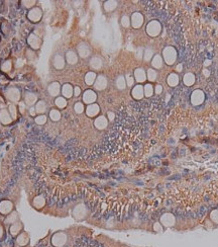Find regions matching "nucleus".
I'll return each instance as SVG.
<instances>
[{
  "mask_svg": "<svg viewBox=\"0 0 218 247\" xmlns=\"http://www.w3.org/2000/svg\"><path fill=\"white\" fill-rule=\"evenodd\" d=\"M121 22H122V26H129V18L127 16H123L121 19Z\"/></svg>",
  "mask_w": 218,
  "mask_h": 247,
  "instance_id": "nucleus-43",
  "label": "nucleus"
},
{
  "mask_svg": "<svg viewBox=\"0 0 218 247\" xmlns=\"http://www.w3.org/2000/svg\"><path fill=\"white\" fill-rule=\"evenodd\" d=\"M54 66L56 69H63L65 67V59L61 55H56L54 58Z\"/></svg>",
  "mask_w": 218,
  "mask_h": 247,
  "instance_id": "nucleus-9",
  "label": "nucleus"
},
{
  "mask_svg": "<svg viewBox=\"0 0 218 247\" xmlns=\"http://www.w3.org/2000/svg\"><path fill=\"white\" fill-rule=\"evenodd\" d=\"M132 95H133V97L136 98V99L142 98V96H144V88H142L140 85L135 86L132 90Z\"/></svg>",
  "mask_w": 218,
  "mask_h": 247,
  "instance_id": "nucleus-21",
  "label": "nucleus"
},
{
  "mask_svg": "<svg viewBox=\"0 0 218 247\" xmlns=\"http://www.w3.org/2000/svg\"><path fill=\"white\" fill-rule=\"evenodd\" d=\"M35 109L36 114H38V115H44L45 111H47V104H45V102L44 100H38V101L35 104Z\"/></svg>",
  "mask_w": 218,
  "mask_h": 247,
  "instance_id": "nucleus-14",
  "label": "nucleus"
},
{
  "mask_svg": "<svg viewBox=\"0 0 218 247\" xmlns=\"http://www.w3.org/2000/svg\"><path fill=\"white\" fill-rule=\"evenodd\" d=\"M22 4H23V6L26 8H33V5L35 4V0H30V1L24 0V1H22Z\"/></svg>",
  "mask_w": 218,
  "mask_h": 247,
  "instance_id": "nucleus-34",
  "label": "nucleus"
},
{
  "mask_svg": "<svg viewBox=\"0 0 218 247\" xmlns=\"http://www.w3.org/2000/svg\"><path fill=\"white\" fill-rule=\"evenodd\" d=\"M45 205V200L42 196H36V198H35V200H33V206H35L36 209H42Z\"/></svg>",
  "mask_w": 218,
  "mask_h": 247,
  "instance_id": "nucleus-23",
  "label": "nucleus"
},
{
  "mask_svg": "<svg viewBox=\"0 0 218 247\" xmlns=\"http://www.w3.org/2000/svg\"><path fill=\"white\" fill-rule=\"evenodd\" d=\"M142 21H144V17H142V14H139V13H134V14L132 15L131 22H132L133 27H135V29L139 27L142 24Z\"/></svg>",
  "mask_w": 218,
  "mask_h": 247,
  "instance_id": "nucleus-12",
  "label": "nucleus"
},
{
  "mask_svg": "<svg viewBox=\"0 0 218 247\" xmlns=\"http://www.w3.org/2000/svg\"><path fill=\"white\" fill-rule=\"evenodd\" d=\"M27 17L30 21L33 22H38L42 19V11L40 8L38 7H33L31 8L30 10L28 11V14H27Z\"/></svg>",
  "mask_w": 218,
  "mask_h": 247,
  "instance_id": "nucleus-2",
  "label": "nucleus"
},
{
  "mask_svg": "<svg viewBox=\"0 0 218 247\" xmlns=\"http://www.w3.org/2000/svg\"><path fill=\"white\" fill-rule=\"evenodd\" d=\"M61 92L63 94V97L65 98H70L74 93V90H73V87L70 84H65L63 85L62 89H61Z\"/></svg>",
  "mask_w": 218,
  "mask_h": 247,
  "instance_id": "nucleus-11",
  "label": "nucleus"
},
{
  "mask_svg": "<svg viewBox=\"0 0 218 247\" xmlns=\"http://www.w3.org/2000/svg\"><path fill=\"white\" fill-rule=\"evenodd\" d=\"M16 242L17 244L19 246H25L28 244L29 242V237L28 235L26 234V233H21V234L18 235L17 239H16Z\"/></svg>",
  "mask_w": 218,
  "mask_h": 247,
  "instance_id": "nucleus-16",
  "label": "nucleus"
},
{
  "mask_svg": "<svg viewBox=\"0 0 218 247\" xmlns=\"http://www.w3.org/2000/svg\"><path fill=\"white\" fill-rule=\"evenodd\" d=\"M78 53L82 57V58H86V57H88V56H89V54H90L89 47H88L87 45H85V44H81L78 47Z\"/></svg>",
  "mask_w": 218,
  "mask_h": 247,
  "instance_id": "nucleus-17",
  "label": "nucleus"
},
{
  "mask_svg": "<svg viewBox=\"0 0 218 247\" xmlns=\"http://www.w3.org/2000/svg\"><path fill=\"white\" fill-rule=\"evenodd\" d=\"M67 240H68V236L66 233L58 232V233H54L53 236H52L51 241L53 246L54 247H63L67 243Z\"/></svg>",
  "mask_w": 218,
  "mask_h": 247,
  "instance_id": "nucleus-1",
  "label": "nucleus"
},
{
  "mask_svg": "<svg viewBox=\"0 0 218 247\" xmlns=\"http://www.w3.org/2000/svg\"><path fill=\"white\" fill-rule=\"evenodd\" d=\"M86 214H87V209H86V207L83 205V203H80V205L76 206V208H75L74 211H73V216H74L76 219H78V220L83 219L84 217L86 216Z\"/></svg>",
  "mask_w": 218,
  "mask_h": 247,
  "instance_id": "nucleus-4",
  "label": "nucleus"
},
{
  "mask_svg": "<svg viewBox=\"0 0 218 247\" xmlns=\"http://www.w3.org/2000/svg\"><path fill=\"white\" fill-rule=\"evenodd\" d=\"M153 65L154 67H161V58L159 56H156L154 59V62H153Z\"/></svg>",
  "mask_w": 218,
  "mask_h": 247,
  "instance_id": "nucleus-41",
  "label": "nucleus"
},
{
  "mask_svg": "<svg viewBox=\"0 0 218 247\" xmlns=\"http://www.w3.org/2000/svg\"><path fill=\"white\" fill-rule=\"evenodd\" d=\"M35 121L38 125H45V124L47 123V116L44 115H40L35 119Z\"/></svg>",
  "mask_w": 218,
  "mask_h": 247,
  "instance_id": "nucleus-32",
  "label": "nucleus"
},
{
  "mask_svg": "<svg viewBox=\"0 0 218 247\" xmlns=\"http://www.w3.org/2000/svg\"><path fill=\"white\" fill-rule=\"evenodd\" d=\"M74 109H75V111H76V113H78V114H81L82 111H84V106L81 102H77V104H75Z\"/></svg>",
  "mask_w": 218,
  "mask_h": 247,
  "instance_id": "nucleus-36",
  "label": "nucleus"
},
{
  "mask_svg": "<svg viewBox=\"0 0 218 247\" xmlns=\"http://www.w3.org/2000/svg\"><path fill=\"white\" fill-rule=\"evenodd\" d=\"M159 24H156V22H151V24L147 26V33L149 34L151 36H156L158 35L159 33Z\"/></svg>",
  "mask_w": 218,
  "mask_h": 247,
  "instance_id": "nucleus-19",
  "label": "nucleus"
},
{
  "mask_svg": "<svg viewBox=\"0 0 218 247\" xmlns=\"http://www.w3.org/2000/svg\"><path fill=\"white\" fill-rule=\"evenodd\" d=\"M47 91H49V93L52 95V96H57V95H59V93L61 92L60 84H59L58 82H53V83H51L49 85Z\"/></svg>",
  "mask_w": 218,
  "mask_h": 247,
  "instance_id": "nucleus-6",
  "label": "nucleus"
},
{
  "mask_svg": "<svg viewBox=\"0 0 218 247\" xmlns=\"http://www.w3.org/2000/svg\"><path fill=\"white\" fill-rule=\"evenodd\" d=\"M102 65V62L100 60L99 58H93L92 60H91V66H92L93 68H95V69H98V68L101 67Z\"/></svg>",
  "mask_w": 218,
  "mask_h": 247,
  "instance_id": "nucleus-30",
  "label": "nucleus"
},
{
  "mask_svg": "<svg viewBox=\"0 0 218 247\" xmlns=\"http://www.w3.org/2000/svg\"><path fill=\"white\" fill-rule=\"evenodd\" d=\"M27 43H28L30 48H33V50H38L40 47V40L35 34H30L29 35L28 39H27Z\"/></svg>",
  "mask_w": 218,
  "mask_h": 247,
  "instance_id": "nucleus-5",
  "label": "nucleus"
},
{
  "mask_svg": "<svg viewBox=\"0 0 218 247\" xmlns=\"http://www.w3.org/2000/svg\"><path fill=\"white\" fill-rule=\"evenodd\" d=\"M50 118L52 119V121H54V122H58V121H60L61 119V113L58 111V109H52L51 111H50Z\"/></svg>",
  "mask_w": 218,
  "mask_h": 247,
  "instance_id": "nucleus-28",
  "label": "nucleus"
},
{
  "mask_svg": "<svg viewBox=\"0 0 218 247\" xmlns=\"http://www.w3.org/2000/svg\"><path fill=\"white\" fill-rule=\"evenodd\" d=\"M134 77L138 82H144L145 80V73L142 69H136L134 72Z\"/></svg>",
  "mask_w": 218,
  "mask_h": 247,
  "instance_id": "nucleus-24",
  "label": "nucleus"
},
{
  "mask_svg": "<svg viewBox=\"0 0 218 247\" xmlns=\"http://www.w3.org/2000/svg\"><path fill=\"white\" fill-rule=\"evenodd\" d=\"M104 7L107 11H110V10H113L115 7H116V2L115 1H108L105 3V5H104Z\"/></svg>",
  "mask_w": 218,
  "mask_h": 247,
  "instance_id": "nucleus-33",
  "label": "nucleus"
},
{
  "mask_svg": "<svg viewBox=\"0 0 218 247\" xmlns=\"http://www.w3.org/2000/svg\"><path fill=\"white\" fill-rule=\"evenodd\" d=\"M36 100H38V97H36V95L35 93H27L25 95V104L27 106H33L35 102H38Z\"/></svg>",
  "mask_w": 218,
  "mask_h": 247,
  "instance_id": "nucleus-20",
  "label": "nucleus"
},
{
  "mask_svg": "<svg viewBox=\"0 0 218 247\" xmlns=\"http://www.w3.org/2000/svg\"><path fill=\"white\" fill-rule=\"evenodd\" d=\"M95 80H96V75H95V73H93V72L87 73V75H86V77H85V81L88 85L93 84L95 82Z\"/></svg>",
  "mask_w": 218,
  "mask_h": 247,
  "instance_id": "nucleus-29",
  "label": "nucleus"
},
{
  "mask_svg": "<svg viewBox=\"0 0 218 247\" xmlns=\"http://www.w3.org/2000/svg\"><path fill=\"white\" fill-rule=\"evenodd\" d=\"M147 75H149V80H151V81H154V80L156 79V72H154V70L149 69V72H147Z\"/></svg>",
  "mask_w": 218,
  "mask_h": 247,
  "instance_id": "nucleus-40",
  "label": "nucleus"
},
{
  "mask_svg": "<svg viewBox=\"0 0 218 247\" xmlns=\"http://www.w3.org/2000/svg\"><path fill=\"white\" fill-rule=\"evenodd\" d=\"M107 120H106V118L105 116H99L98 119H96L95 120V123H94V125H95V127L97 128V129H99V130H103V129H105L106 127H107Z\"/></svg>",
  "mask_w": 218,
  "mask_h": 247,
  "instance_id": "nucleus-13",
  "label": "nucleus"
},
{
  "mask_svg": "<svg viewBox=\"0 0 218 247\" xmlns=\"http://www.w3.org/2000/svg\"><path fill=\"white\" fill-rule=\"evenodd\" d=\"M24 107H25L24 104H20V111H21V113H23L24 111Z\"/></svg>",
  "mask_w": 218,
  "mask_h": 247,
  "instance_id": "nucleus-48",
  "label": "nucleus"
},
{
  "mask_svg": "<svg viewBox=\"0 0 218 247\" xmlns=\"http://www.w3.org/2000/svg\"><path fill=\"white\" fill-rule=\"evenodd\" d=\"M66 60L69 64H76L77 63V60H78V56H77L76 54L74 53L73 51H69L66 55Z\"/></svg>",
  "mask_w": 218,
  "mask_h": 247,
  "instance_id": "nucleus-22",
  "label": "nucleus"
},
{
  "mask_svg": "<svg viewBox=\"0 0 218 247\" xmlns=\"http://www.w3.org/2000/svg\"><path fill=\"white\" fill-rule=\"evenodd\" d=\"M151 93H153V87H151V85H149V84L145 85V87H144V94L147 95V96H151Z\"/></svg>",
  "mask_w": 218,
  "mask_h": 247,
  "instance_id": "nucleus-35",
  "label": "nucleus"
},
{
  "mask_svg": "<svg viewBox=\"0 0 218 247\" xmlns=\"http://www.w3.org/2000/svg\"><path fill=\"white\" fill-rule=\"evenodd\" d=\"M211 219H212L213 222L218 224V210H215V211L211 213Z\"/></svg>",
  "mask_w": 218,
  "mask_h": 247,
  "instance_id": "nucleus-37",
  "label": "nucleus"
},
{
  "mask_svg": "<svg viewBox=\"0 0 218 247\" xmlns=\"http://www.w3.org/2000/svg\"><path fill=\"white\" fill-rule=\"evenodd\" d=\"M2 235H3V228L0 227V238L2 237Z\"/></svg>",
  "mask_w": 218,
  "mask_h": 247,
  "instance_id": "nucleus-50",
  "label": "nucleus"
},
{
  "mask_svg": "<svg viewBox=\"0 0 218 247\" xmlns=\"http://www.w3.org/2000/svg\"><path fill=\"white\" fill-rule=\"evenodd\" d=\"M154 230L156 231V232H163V226H162V224H160V223H156L154 225Z\"/></svg>",
  "mask_w": 218,
  "mask_h": 247,
  "instance_id": "nucleus-42",
  "label": "nucleus"
},
{
  "mask_svg": "<svg viewBox=\"0 0 218 247\" xmlns=\"http://www.w3.org/2000/svg\"><path fill=\"white\" fill-rule=\"evenodd\" d=\"M99 113V106L97 104H90L86 109V114L89 116H95Z\"/></svg>",
  "mask_w": 218,
  "mask_h": 247,
  "instance_id": "nucleus-18",
  "label": "nucleus"
},
{
  "mask_svg": "<svg viewBox=\"0 0 218 247\" xmlns=\"http://www.w3.org/2000/svg\"><path fill=\"white\" fill-rule=\"evenodd\" d=\"M80 93H81V89L79 88V87H76V88L74 89V94L76 95V96H78Z\"/></svg>",
  "mask_w": 218,
  "mask_h": 247,
  "instance_id": "nucleus-45",
  "label": "nucleus"
},
{
  "mask_svg": "<svg viewBox=\"0 0 218 247\" xmlns=\"http://www.w3.org/2000/svg\"><path fill=\"white\" fill-rule=\"evenodd\" d=\"M21 228H22V225H21L20 223H14V224H12V226L10 227V233H11V235H13V236L17 235L18 233L20 232Z\"/></svg>",
  "mask_w": 218,
  "mask_h": 247,
  "instance_id": "nucleus-26",
  "label": "nucleus"
},
{
  "mask_svg": "<svg viewBox=\"0 0 218 247\" xmlns=\"http://www.w3.org/2000/svg\"><path fill=\"white\" fill-rule=\"evenodd\" d=\"M29 114H30V116H35L36 111H35V107H30V109H29Z\"/></svg>",
  "mask_w": 218,
  "mask_h": 247,
  "instance_id": "nucleus-46",
  "label": "nucleus"
},
{
  "mask_svg": "<svg viewBox=\"0 0 218 247\" xmlns=\"http://www.w3.org/2000/svg\"><path fill=\"white\" fill-rule=\"evenodd\" d=\"M0 120L3 124H9L11 123V116L6 111H0Z\"/></svg>",
  "mask_w": 218,
  "mask_h": 247,
  "instance_id": "nucleus-25",
  "label": "nucleus"
},
{
  "mask_svg": "<svg viewBox=\"0 0 218 247\" xmlns=\"http://www.w3.org/2000/svg\"><path fill=\"white\" fill-rule=\"evenodd\" d=\"M54 104L59 109H65L67 106V100L65 97L61 96V97H57V99L54 100Z\"/></svg>",
  "mask_w": 218,
  "mask_h": 247,
  "instance_id": "nucleus-27",
  "label": "nucleus"
},
{
  "mask_svg": "<svg viewBox=\"0 0 218 247\" xmlns=\"http://www.w3.org/2000/svg\"><path fill=\"white\" fill-rule=\"evenodd\" d=\"M17 220V214L16 213H13V214H11L10 216H9V218L7 219V222L11 224H14V221Z\"/></svg>",
  "mask_w": 218,
  "mask_h": 247,
  "instance_id": "nucleus-38",
  "label": "nucleus"
},
{
  "mask_svg": "<svg viewBox=\"0 0 218 247\" xmlns=\"http://www.w3.org/2000/svg\"><path fill=\"white\" fill-rule=\"evenodd\" d=\"M175 222H176V219H175L174 215L170 214V213L164 214L161 217V224L164 227H171L175 224Z\"/></svg>",
  "mask_w": 218,
  "mask_h": 247,
  "instance_id": "nucleus-3",
  "label": "nucleus"
},
{
  "mask_svg": "<svg viewBox=\"0 0 218 247\" xmlns=\"http://www.w3.org/2000/svg\"><path fill=\"white\" fill-rule=\"evenodd\" d=\"M96 94H95L94 91L92 90H87L85 91V93H84L83 95V100L84 102H86V104H92V102H94L95 100H96Z\"/></svg>",
  "mask_w": 218,
  "mask_h": 247,
  "instance_id": "nucleus-7",
  "label": "nucleus"
},
{
  "mask_svg": "<svg viewBox=\"0 0 218 247\" xmlns=\"http://www.w3.org/2000/svg\"><path fill=\"white\" fill-rule=\"evenodd\" d=\"M108 116H109V119H110V120H112V119L114 118V114H113V113H109Z\"/></svg>",
  "mask_w": 218,
  "mask_h": 247,
  "instance_id": "nucleus-49",
  "label": "nucleus"
},
{
  "mask_svg": "<svg viewBox=\"0 0 218 247\" xmlns=\"http://www.w3.org/2000/svg\"><path fill=\"white\" fill-rule=\"evenodd\" d=\"M132 84H133V78H132V77H130V76H128V77H127V85L131 86Z\"/></svg>",
  "mask_w": 218,
  "mask_h": 247,
  "instance_id": "nucleus-44",
  "label": "nucleus"
},
{
  "mask_svg": "<svg viewBox=\"0 0 218 247\" xmlns=\"http://www.w3.org/2000/svg\"><path fill=\"white\" fill-rule=\"evenodd\" d=\"M107 86V80L104 76H99L95 80V88L98 90H103Z\"/></svg>",
  "mask_w": 218,
  "mask_h": 247,
  "instance_id": "nucleus-8",
  "label": "nucleus"
},
{
  "mask_svg": "<svg viewBox=\"0 0 218 247\" xmlns=\"http://www.w3.org/2000/svg\"><path fill=\"white\" fill-rule=\"evenodd\" d=\"M151 51H147L145 52V57H144V59L145 60H149V58H151Z\"/></svg>",
  "mask_w": 218,
  "mask_h": 247,
  "instance_id": "nucleus-47",
  "label": "nucleus"
},
{
  "mask_svg": "<svg viewBox=\"0 0 218 247\" xmlns=\"http://www.w3.org/2000/svg\"><path fill=\"white\" fill-rule=\"evenodd\" d=\"M11 210H12V203L9 201H3L2 203H0V212L2 214H8Z\"/></svg>",
  "mask_w": 218,
  "mask_h": 247,
  "instance_id": "nucleus-15",
  "label": "nucleus"
},
{
  "mask_svg": "<svg viewBox=\"0 0 218 247\" xmlns=\"http://www.w3.org/2000/svg\"><path fill=\"white\" fill-rule=\"evenodd\" d=\"M9 111H10V114H11V118L12 119L16 118V107L12 104V106H9Z\"/></svg>",
  "mask_w": 218,
  "mask_h": 247,
  "instance_id": "nucleus-39",
  "label": "nucleus"
},
{
  "mask_svg": "<svg viewBox=\"0 0 218 247\" xmlns=\"http://www.w3.org/2000/svg\"><path fill=\"white\" fill-rule=\"evenodd\" d=\"M116 85H117V87L119 88V89H124L125 88V79L123 78L122 76H119L117 78V81H116Z\"/></svg>",
  "mask_w": 218,
  "mask_h": 247,
  "instance_id": "nucleus-31",
  "label": "nucleus"
},
{
  "mask_svg": "<svg viewBox=\"0 0 218 247\" xmlns=\"http://www.w3.org/2000/svg\"><path fill=\"white\" fill-rule=\"evenodd\" d=\"M7 97L11 100V101H14V102L17 101L20 97V93H19V91H18V89H16V88L9 89L7 91Z\"/></svg>",
  "mask_w": 218,
  "mask_h": 247,
  "instance_id": "nucleus-10",
  "label": "nucleus"
}]
</instances>
